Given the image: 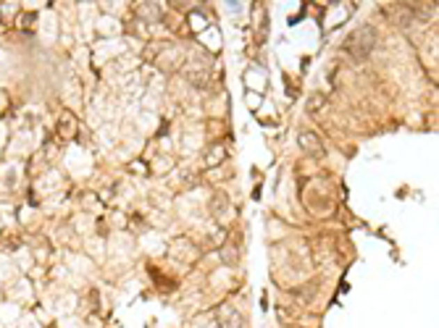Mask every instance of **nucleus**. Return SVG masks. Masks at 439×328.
<instances>
[{"label":"nucleus","mask_w":439,"mask_h":328,"mask_svg":"<svg viewBox=\"0 0 439 328\" xmlns=\"http://www.w3.org/2000/svg\"><path fill=\"white\" fill-rule=\"evenodd\" d=\"M242 315H239L237 310H232V307H224L221 310V328H242Z\"/></svg>","instance_id":"3"},{"label":"nucleus","mask_w":439,"mask_h":328,"mask_svg":"<svg viewBox=\"0 0 439 328\" xmlns=\"http://www.w3.org/2000/svg\"><path fill=\"white\" fill-rule=\"evenodd\" d=\"M321 106H324V97H321V95H316V97H313V100L308 103V110H316V108H321Z\"/></svg>","instance_id":"4"},{"label":"nucleus","mask_w":439,"mask_h":328,"mask_svg":"<svg viewBox=\"0 0 439 328\" xmlns=\"http://www.w3.org/2000/svg\"><path fill=\"white\" fill-rule=\"evenodd\" d=\"M374 42H376V32H374V29H368V26H363V29H358V32L350 35V40L344 42V47H347V53H350L353 58L360 60L371 53Z\"/></svg>","instance_id":"1"},{"label":"nucleus","mask_w":439,"mask_h":328,"mask_svg":"<svg viewBox=\"0 0 439 328\" xmlns=\"http://www.w3.org/2000/svg\"><path fill=\"white\" fill-rule=\"evenodd\" d=\"M300 145H303V150H308L310 155H321V153H324V147H321L319 137H316L313 131H303V134H300Z\"/></svg>","instance_id":"2"}]
</instances>
